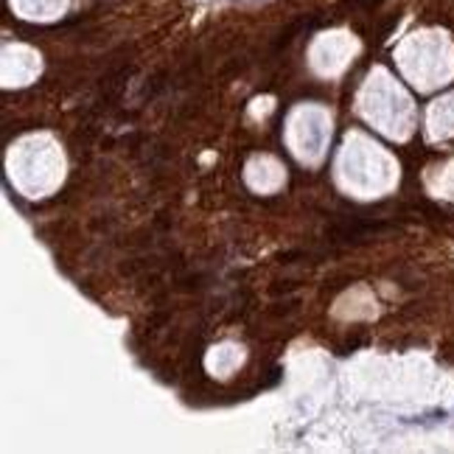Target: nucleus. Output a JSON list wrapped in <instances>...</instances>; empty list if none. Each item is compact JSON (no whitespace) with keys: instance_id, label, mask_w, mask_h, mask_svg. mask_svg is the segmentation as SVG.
Wrapping results in <instances>:
<instances>
[{"instance_id":"2","label":"nucleus","mask_w":454,"mask_h":454,"mask_svg":"<svg viewBox=\"0 0 454 454\" xmlns=\"http://www.w3.org/2000/svg\"><path fill=\"white\" fill-rule=\"evenodd\" d=\"M446 421V412L443 409H435L429 415H421V418H404V424H418V426H432V424H443Z\"/></svg>"},{"instance_id":"4","label":"nucleus","mask_w":454,"mask_h":454,"mask_svg":"<svg viewBox=\"0 0 454 454\" xmlns=\"http://www.w3.org/2000/svg\"><path fill=\"white\" fill-rule=\"evenodd\" d=\"M359 3H362L364 9H373V6H379V3H384V0H359Z\"/></svg>"},{"instance_id":"3","label":"nucleus","mask_w":454,"mask_h":454,"mask_svg":"<svg viewBox=\"0 0 454 454\" xmlns=\"http://www.w3.org/2000/svg\"><path fill=\"white\" fill-rule=\"evenodd\" d=\"M303 25H306V20H298V23H292V25H289V28H286V31H283V34L278 37V43H275V51H280V48H286L289 43H292V37H295V34H298V31H300Z\"/></svg>"},{"instance_id":"1","label":"nucleus","mask_w":454,"mask_h":454,"mask_svg":"<svg viewBox=\"0 0 454 454\" xmlns=\"http://www.w3.org/2000/svg\"><path fill=\"white\" fill-rule=\"evenodd\" d=\"M376 230H382V225H376V222H351V225L334 227L331 236H337L340 241H359V238L376 233Z\"/></svg>"}]
</instances>
